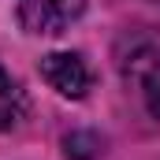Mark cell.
Here are the masks:
<instances>
[{
    "label": "cell",
    "instance_id": "6da1fadb",
    "mask_svg": "<svg viewBox=\"0 0 160 160\" xmlns=\"http://www.w3.org/2000/svg\"><path fill=\"white\" fill-rule=\"evenodd\" d=\"M86 0H22L19 19L30 34H63L82 15Z\"/></svg>",
    "mask_w": 160,
    "mask_h": 160
},
{
    "label": "cell",
    "instance_id": "7a4b0ae2",
    "mask_svg": "<svg viewBox=\"0 0 160 160\" xmlns=\"http://www.w3.org/2000/svg\"><path fill=\"white\" fill-rule=\"evenodd\" d=\"M41 75H45V82L56 93L75 97V101L86 97V89H89V67H86V60L78 52H52V56H45L41 60Z\"/></svg>",
    "mask_w": 160,
    "mask_h": 160
},
{
    "label": "cell",
    "instance_id": "3957f363",
    "mask_svg": "<svg viewBox=\"0 0 160 160\" xmlns=\"http://www.w3.org/2000/svg\"><path fill=\"white\" fill-rule=\"evenodd\" d=\"M22 108H26V101H22L19 82H15L4 67H0V130L15 127V123H19V116H22Z\"/></svg>",
    "mask_w": 160,
    "mask_h": 160
},
{
    "label": "cell",
    "instance_id": "277c9868",
    "mask_svg": "<svg viewBox=\"0 0 160 160\" xmlns=\"http://www.w3.org/2000/svg\"><path fill=\"white\" fill-rule=\"evenodd\" d=\"M145 104H149V112L160 119V60L149 67V75H145Z\"/></svg>",
    "mask_w": 160,
    "mask_h": 160
}]
</instances>
